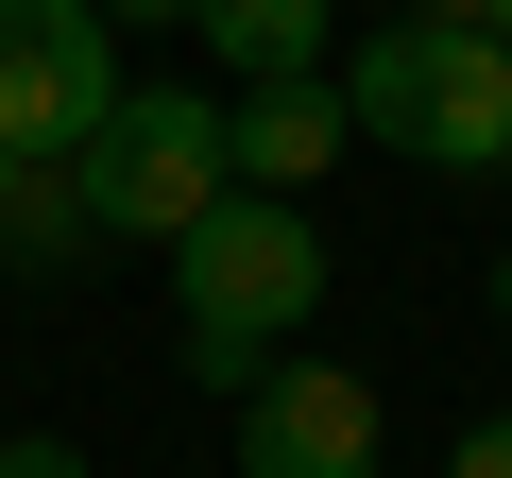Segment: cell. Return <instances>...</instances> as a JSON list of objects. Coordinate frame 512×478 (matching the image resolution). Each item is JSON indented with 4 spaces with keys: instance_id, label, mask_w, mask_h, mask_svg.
Listing matches in <instances>:
<instances>
[{
    "instance_id": "1",
    "label": "cell",
    "mask_w": 512,
    "mask_h": 478,
    "mask_svg": "<svg viewBox=\"0 0 512 478\" xmlns=\"http://www.w3.org/2000/svg\"><path fill=\"white\" fill-rule=\"evenodd\" d=\"M325 308V222L274 205V188H222L188 239H171V325H188V376L205 393H256Z\"/></svg>"
},
{
    "instance_id": "2",
    "label": "cell",
    "mask_w": 512,
    "mask_h": 478,
    "mask_svg": "<svg viewBox=\"0 0 512 478\" xmlns=\"http://www.w3.org/2000/svg\"><path fill=\"white\" fill-rule=\"evenodd\" d=\"M342 120L376 137V154H410V171H512V35H478V18H393L359 69H342Z\"/></svg>"
},
{
    "instance_id": "3",
    "label": "cell",
    "mask_w": 512,
    "mask_h": 478,
    "mask_svg": "<svg viewBox=\"0 0 512 478\" xmlns=\"http://www.w3.org/2000/svg\"><path fill=\"white\" fill-rule=\"evenodd\" d=\"M69 171H86L103 239H154V257L239 188V154H222V103H205V86H120V103H103V137H86Z\"/></svg>"
},
{
    "instance_id": "4",
    "label": "cell",
    "mask_w": 512,
    "mask_h": 478,
    "mask_svg": "<svg viewBox=\"0 0 512 478\" xmlns=\"http://www.w3.org/2000/svg\"><path fill=\"white\" fill-rule=\"evenodd\" d=\"M120 103V18L103 0H0V154H86Z\"/></svg>"
},
{
    "instance_id": "5",
    "label": "cell",
    "mask_w": 512,
    "mask_h": 478,
    "mask_svg": "<svg viewBox=\"0 0 512 478\" xmlns=\"http://www.w3.org/2000/svg\"><path fill=\"white\" fill-rule=\"evenodd\" d=\"M376 444H393V410H376V376L359 359H274L239 393V478H376Z\"/></svg>"
},
{
    "instance_id": "6",
    "label": "cell",
    "mask_w": 512,
    "mask_h": 478,
    "mask_svg": "<svg viewBox=\"0 0 512 478\" xmlns=\"http://www.w3.org/2000/svg\"><path fill=\"white\" fill-rule=\"evenodd\" d=\"M342 69H291V86H239L222 103V154H239V188H274V205H308L325 171H342Z\"/></svg>"
},
{
    "instance_id": "7",
    "label": "cell",
    "mask_w": 512,
    "mask_h": 478,
    "mask_svg": "<svg viewBox=\"0 0 512 478\" xmlns=\"http://www.w3.org/2000/svg\"><path fill=\"white\" fill-rule=\"evenodd\" d=\"M69 257H103L86 171L69 154H0V274H69Z\"/></svg>"
},
{
    "instance_id": "8",
    "label": "cell",
    "mask_w": 512,
    "mask_h": 478,
    "mask_svg": "<svg viewBox=\"0 0 512 478\" xmlns=\"http://www.w3.org/2000/svg\"><path fill=\"white\" fill-rule=\"evenodd\" d=\"M188 35H205V69H239V86H291V69H325L342 0H188Z\"/></svg>"
},
{
    "instance_id": "9",
    "label": "cell",
    "mask_w": 512,
    "mask_h": 478,
    "mask_svg": "<svg viewBox=\"0 0 512 478\" xmlns=\"http://www.w3.org/2000/svg\"><path fill=\"white\" fill-rule=\"evenodd\" d=\"M0 478H103V461H86L69 427H0Z\"/></svg>"
},
{
    "instance_id": "10",
    "label": "cell",
    "mask_w": 512,
    "mask_h": 478,
    "mask_svg": "<svg viewBox=\"0 0 512 478\" xmlns=\"http://www.w3.org/2000/svg\"><path fill=\"white\" fill-rule=\"evenodd\" d=\"M444 478H512V410H495V427H461V461H444Z\"/></svg>"
},
{
    "instance_id": "11",
    "label": "cell",
    "mask_w": 512,
    "mask_h": 478,
    "mask_svg": "<svg viewBox=\"0 0 512 478\" xmlns=\"http://www.w3.org/2000/svg\"><path fill=\"white\" fill-rule=\"evenodd\" d=\"M444 18H478V35H512V0H444Z\"/></svg>"
},
{
    "instance_id": "12",
    "label": "cell",
    "mask_w": 512,
    "mask_h": 478,
    "mask_svg": "<svg viewBox=\"0 0 512 478\" xmlns=\"http://www.w3.org/2000/svg\"><path fill=\"white\" fill-rule=\"evenodd\" d=\"M103 18H188V0H103Z\"/></svg>"
},
{
    "instance_id": "13",
    "label": "cell",
    "mask_w": 512,
    "mask_h": 478,
    "mask_svg": "<svg viewBox=\"0 0 512 478\" xmlns=\"http://www.w3.org/2000/svg\"><path fill=\"white\" fill-rule=\"evenodd\" d=\"M495 325H512V257H495Z\"/></svg>"
}]
</instances>
